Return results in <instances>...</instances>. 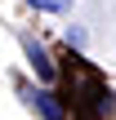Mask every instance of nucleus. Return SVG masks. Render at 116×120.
I'll return each instance as SVG.
<instances>
[{
  "instance_id": "20e7f679",
  "label": "nucleus",
  "mask_w": 116,
  "mask_h": 120,
  "mask_svg": "<svg viewBox=\"0 0 116 120\" xmlns=\"http://www.w3.org/2000/svg\"><path fill=\"white\" fill-rule=\"evenodd\" d=\"M67 45H76V49H80V45H85V31H80V27H72V31H67Z\"/></svg>"
},
{
  "instance_id": "7ed1b4c3",
  "label": "nucleus",
  "mask_w": 116,
  "mask_h": 120,
  "mask_svg": "<svg viewBox=\"0 0 116 120\" xmlns=\"http://www.w3.org/2000/svg\"><path fill=\"white\" fill-rule=\"evenodd\" d=\"M36 13H67L72 9V0H27Z\"/></svg>"
},
{
  "instance_id": "f257e3e1",
  "label": "nucleus",
  "mask_w": 116,
  "mask_h": 120,
  "mask_svg": "<svg viewBox=\"0 0 116 120\" xmlns=\"http://www.w3.org/2000/svg\"><path fill=\"white\" fill-rule=\"evenodd\" d=\"M27 98H31V107H36L45 120H67V107L58 102L54 89H27Z\"/></svg>"
},
{
  "instance_id": "f03ea898",
  "label": "nucleus",
  "mask_w": 116,
  "mask_h": 120,
  "mask_svg": "<svg viewBox=\"0 0 116 120\" xmlns=\"http://www.w3.org/2000/svg\"><path fill=\"white\" fill-rule=\"evenodd\" d=\"M22 49H27V58H31V67H36V76H40V80L49 85V80H54V62H49V53H45V49H40L36 40H22Z\"/></svg>"
}]
</instances>
